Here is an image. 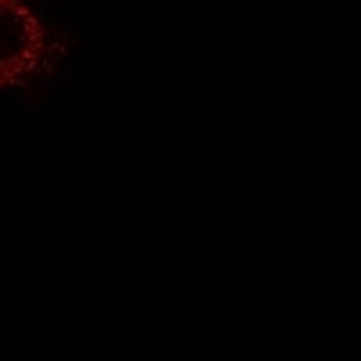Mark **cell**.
Segmentation results:
<instances>
[{
	"label": "cell",
	"instance_id": "obj_1",
	"mask_svg": "<svg viewBox=\"0 0 361 361\" xmlns=\"http://www.w3.org/2000/svg\"><path fill=\"white\" fill-rule=\"evenodd\" d=\"M44 29L22 0H0V87L37 73L44 62Z\"/></svg>",
	"mask_w": 361,
	"mask_h": 361
}]
</instances>
